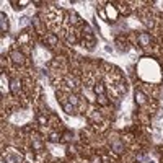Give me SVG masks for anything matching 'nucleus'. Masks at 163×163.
<instances>
[{
    "label": "nucleus",
    "mask_w": 163,
    "mask_h": 163,
    "mask_svg": "<svg viewBox=\"0 0 163 163\" xmlns=\"http://www.w3.org/2000/svg\"><path fill=\"white\" fill-rule=\"evenodd\" d=\"M106 10H108V18L109 20H114V18L118 16V10H116L113 5H108L106 7Z\"/></svg>",
    "instance_id": "f257e3e1"
},
{
    "label": "nucleus",
    "mask_w": 163,
    "mask_h": 163,
    "mask_svg": "<svg viewBox=\"0 0 163 163\" xmlns=\"http://www.w3.org/2000/svg\"><path fill=\"white\" fill-rule=\"evenodd\" d=\"M136 101L139 104H144V103H145V95L140 93V91H136Z\"/></svg>",
    "instance_id": "f03ea898"
},
{
    "label": "nucleus",
    "mask_w": 163,
    "mask_h": 163,
    "mask_svg": "<svg viewBox=\"0 0 163 163\" xmlns=\"http://www.w3.org/2000/svg\"><path fill=\"white\" fill-rule=\"evenodd\" d=\"M148 41H150V38H148V34H142V38H140V43H142V44H148Z\"/></svg>",
    "instance_id": "7ed1b4c3"
},
{
    "label": "nucleus",
    "mask_w": 163,
    "mask_h": 163,
    "mask_svg": "<svg viewBox=\"0 0 163 163\" xmlns=\"http://www.w3.org/2000/svg\"><path fill=\"white\" fill-rule=\"evenodd\" d=\"M98 103H101V104H106V98H104L103 95H100V96H98Z\"/></svg>",
    "instance_id": "20e7f679"
},
{
    "label": "nucleus",
    "mask_w": 163,
    "mask_h": 163,
    "mask_svg": "<svg viewBox=\"0 0 163 163\" xmlns=\"http://www.w3.org/2000/svg\"><path fill=\"white\" fill-rule=\"evenodd\" d=\"M96 93H103V85H100V83L96 85Z\"/></svg>",
    "instance_id": "39448f33"
}]
</instances>
